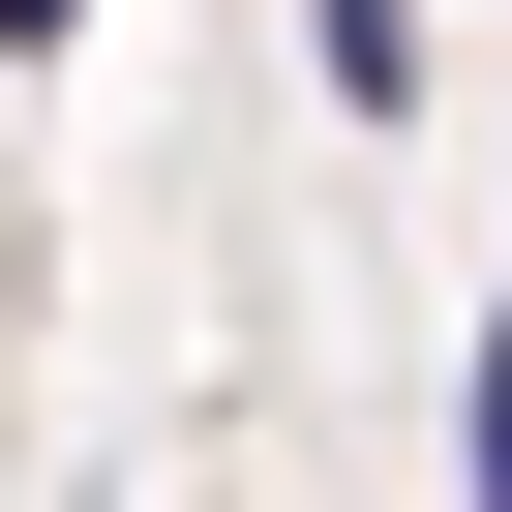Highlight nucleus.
I'll use <instances>...</instances> for the list:
<instances>
[{
  "instance_id": "nucleus-1",
  "label": "nucleus",
  "mask_w": 512,
  "mask_h": 512,
  "mask_svg": "<svg viewBox=\"0 0 512 512\" xmlns=\"http://www.w3.org/2000/svg\"><path fill=\"white\" fill-rule=\"evenodd\" d=\"M302 61H332L362 121H422V0H302Z\"/></svg>"
},
{
  "instance_id": "nucleus-2",
  "label": "nucleus",
  "mask_w": 512,
  "mask_h": 512,
  "mask_svg": "<svg viewBox=\"0 0 512 512\" xmlns=\"http://www.w3.org/2000/svg\"><path fill=\"white\" fill-rule=\"evenodd\" d=\"M482 512H512V332H482Z\"/></svg>"
},
{
  "instance_id": "nucleus-3",
  "label": "nucleus",
  "mask_w": 512,
  "mask_h": 512,
  "mask_svg": "<svg viewBox=\"0 0 512 512\" xmlns=\"http://www.w3.org/2000/svg\"><path fill=\"white\" fill-rule=\"evenodd\" d=\"M61 31H91V0H0V61H61Z\"/></svg>"
}]
</instances>
